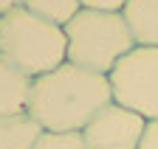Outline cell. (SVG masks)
I'll use <instances>...</instances> for the list:
<instances>
[{
    "label": "cell",
    "mask_w": 158,
    "mask_h": 149,
    "mask_svg": "<svg viewBox=\"0 0 158 149\" xmlns=\"http://www.w3.org/2000/svg\"><path fill=\"white\" fill-rule=\"evenodd\" d=\"M110 101L107 76L65 62L31 82L26 113L43 127V132H82Z\"/></svg>",
    "instance_id": "1"
},
{
    "label": "cell",
    "mask_w": 158,
    "mask_h": 149,
    "mask_svg": "<svg viewBox=\"0 0 158 149\" xmlns=\"http://www.w3.org/2000/svg\"><path fill=\"white\" fill-rule=\"evenodd\" d=\"M0 57L34 82L68 62L65 28L20 6L0 17Z\"/></svg>",
    "instance_id": "2"
},
{
    "label": "cell",
    "mask_w": 158,
    "mask_h": 149,
    "mask_svg": "<svg viewBox=\"0 0 158 149\" xmlns=\"http://www.w3.org/2000/svg\"><path fill=\"white\" fill-rule=\"evenodd\" d=\"M65 40L68 62L90 73H102V76H107L116 62L135 48L122 11L82 9L65 25Z\"/></svg>",
    "instance_id": "3"
},
{
    "label": "cell",
    "mask_w": 158,
    "mask_h": 149,
    "mask_svg": "<svg viewBox=\"0 0 158 149\" xmlns=\"http://www.w3.org/2000/svg\"><path fill=\"white\" fill-rule=\"evenodd\" d=\"M113 101L144 121H158V48L135 45L107 73Z\"/></svg>",
    "instance_id": "4"
},
{
    "label": "cell",
    "mask_w": 158,
    "mask_h": 149,
    "mask_svg": "<svg viewBox=\"0 0 158 149\" xmlns=\"http://www.w3.org/2000/svg\"><path fill=\"white\" fill-rule=\"evenodd\" d=\"M144 129H147V121L141 116L110 101L82 129V138H85L88 149H138Z\"/></svg>",
    "instance_id": "5"
},
{
    "label": "cell",
    "mask_w": 158,
    "mask_h": 149,
    "mask_svg": "<svg viewBox=\"0 0 158 149\" xmlns=\"http://www.w3.org/2000/svg\"><path fill=\"white\" fill-rule=\"evenodd\" d=\"M122 17L135 45L158 48V0H127Z\"/></svg>",
    "instance_id": "6"
},
{
    "label": "cell",
    "mask_w": 158,
    "mask_h": 149,
    "mask_svg": "<svg viewBox=\"0 0 158 149\" xmlns=\"http://www.w3.org/2000/svg\"><path fill=\"white\" fill-rule=\"evenodd\" d=\"M31 79L0 57V118H11L28 110Z\"/></svg>",
    "instance_id": "7"
},
{
    "label": "cell",
    "mask_w": 158,
    "mask_h": 149,
    "mask_svg": "<svg viewBox=\"0 0 158 149\" xmlns=\"http://www.w3.org/2000/svg\"><path fill=\"white\" fill-rule=\"evenodd\" d=\"M40 135H43V127L28 113L0 118V149H34Z\"/></svg>",
    "instance_id": "8"
},
{
    "label": "cell",
    "mask_w": 158,
    "mask_h": 149,
    "mask_svg": "<svg viewBox=\"0 0 158 149\" xmlns=\"http://www.w3.org/2000/svg\"><path fill=\"white\" fill-rule=\"evenodd\" d=\"M23 9L37 14V17H43L45 23L62 25V28L82 11L79 0H23Z\"/></svg>",
    "instance_id": "9"
},
{
    "label": "cell",
    "mask_w": 158,
    "mask_h": 149,
    "mask_svg": "<svg viewBox=\"0 0 158 149\" xmlns=\"http://www.w3.org/2000/svg\"><path fill=\"white\" fill-rule=\"evenodd\" d=\"M34 149H88L82 132H43Z\"/></svg>",
    "instance_id": "10"
},
{
    "label": "cell",
    "mask_w": 158,
    "mask_h": 149,
    "mask_svg": "<svg viewBox=\"0 0 158 149\" xmlns=\"http://www.w3.org/2000/svg\"><path fill=\"white\" fill-rule=\"evenodd\" d=\"M127 0H79L82 9H90V11H122Z\"/></svg>",
    "instance_id": "11"
},
{
    "label": "cell",
    "mask_w": 158,
    "mask_h": 149,
    "mask_svg": "<svg viewBox=\"0 0 158 149\" xmlns=\"http://www.w3.org/2000/svg\"><path fill=\"white\" fill-rule=\"evenodd\" d=\"M138 149H158V121H147V129H144V138H141Z\"/></svg>",
    "instance_id": "12"
},
{
    "label": "cell",
    "mask_w": 158,
    "mask_h": 149,
    "mask_svg": "<svg viewBox=\"0 0 158 149\" xmlns=\"http://www.w3.org/2000/svg\"><path fill=\"white\" fill-rule=\"evenodd\" d=\"M20 6H23V0H0V17L14 11V9H20Z\"/></svg>",
    "instance_id": "13"
}]
</instances>
